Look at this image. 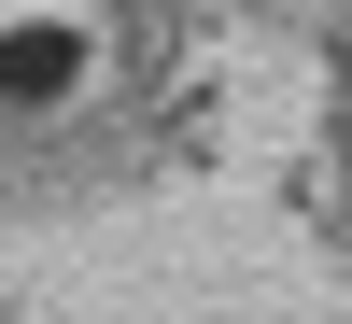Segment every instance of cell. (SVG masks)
I'll list each match as a JSON object with an SVG mask.
<instances>
[{
  "instance_id": "cell-1",
  "label": "cell",
  "mask_w": 352,
  "mask_h": 324,
  "mask_svg": "<svg viewBox=\"0 0 352 324\" xmlns=\"http://www.w3.org/2000/svg\"><path fill=\"white\" fill-rule=\"evenodd\" d=\"M71 71V43H0V85H56Z\"/></svg>"
}]
</instances>
